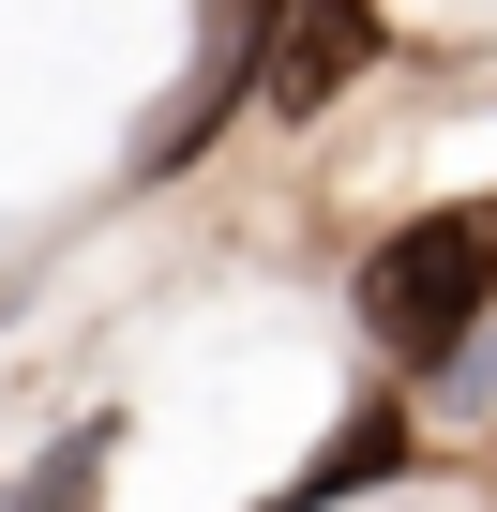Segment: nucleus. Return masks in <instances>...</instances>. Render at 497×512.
<instances>
[{
  "mask_svg": "<svg viewBox=\"0 0 497 512\" xmlns=\"http://www.w3.org/2000/svg\"><path fill=\"white\" fill-rule=\"evenodd\" d=\"M482 302H497V196H452L362 256V332L392 362H452L482 332Z\"/></svg>",
  "mask_w": 497,
  "mask_h": 512,
  "instance_id": "nucleus-1",
  "label": "nucleus"
},
{
  "mask_svg": "<svg viewBox=\"0 0 497 512\" xmlns=\"http://www.w3.org/2000/svg\"><path fill=\"white\" fill-rule=\"evenodd\" d=\"M362 61H377V0H287V16H272V76H257V106H272V121H317Z\"/></svg>",
  "mask_w": 497,
  "mask_h": 512,
  "instance_id": "nucleus-2",
  "label": "nucleus"
},
{
  "mask_svg": "<svg viewBox=\"0 0 497 512\" xmlns=\"http://www.w3.org/2000/svg\"><path fill=\"white\" fill-rule=\"evenodd\" d=\"M407 467V407H347L332 437H317V467L287 482V512H332V497H362V482H392Z\"/></svg>",
  "mask_w": 497,
  "mask_h": 512,
  "instance_id": "nucleus-3",
  "label": "nucleus"
},
{
  "mask_svg": "<svg viewBox=\"0 0 497 512\" xmlns=\"http://www.w3.org/2000/svg\"><path fill=\"white\" fill-rule=\"evenodd\" d=\"M0 512H106V422L46 437V452L16 467V497H0Z\"/></svg>",
  "mask_w": 497,
  "mask_h": 512,
  "instance_id": "nucleus-4",
  "label": "nucleus"
}]
</instances>
